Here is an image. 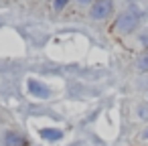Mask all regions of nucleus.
Here are the masks:
<instances>
[{"mask_svg":"<svg viewBox=\"0 0 148 146\" xmlns=\"http://www.w3.org/2000/svg\"><path fill=\"white\" fill-rule=\"evenodd\" d=\"M67 2H69V0H55V8H59V10H61Z\"/></svg>","mask_w":148,"mask_h":146,"instance_id":"obj_7","label":"nucleus"},{"mask_svg":"<svg viewBox=\"0 0 148 146\" xmlns=\"http://www.w3.org/2000/svg\"><path fill=\"white\" fill-rule=\"evenodd\" d=\"M138 65H140L142 69H148V53H144V55L140 57V61H138Z\"/></svg>","mask_w":148,"mask_h":146,"instance_id":"obj_6","label":"nucleus"},{"mask_svg":"<svg viewBox=\"0 0 148 146\" xmlns=\"http://www.w3.org/2000/svg\"><path fill=\"white\" fill-rule=\"evenodd\" d=\"M43 136H45V138H51V140H57V138H61V132H49V130H43Z\"/></svg>","mask_w":148,"mask_h":146,"instance_id":"obj_5","label":"nucleus"},{"mask_svg":"<svg viewBox=\"0 0 148 146\" xmlns=\"http://www.w3.org/2000/svg\"><path fill=\"white\" fill-rule=\"evenodd\" d=\"M142 136H144V138H148V130H146V132H144V134H142Z\"/></svg>","mask_w":148,"mask_h":146,"instance_id":"obj_9","label":"nucleus"},{"mask_svg":"<svg viewBox=\"0 0 148 146\" xmlns=\"http://www.w3.org/2000/svg\"><path fill=\"white\" fill-rule=\"evenodd\" d=\"M112 12V0H95L91 4V16L93 19H106Z\"/></svg>","mask_w":148,"mask_h":146,"instance_id":"obj_1","label":"nucleus"},{"mask_svg":"<svg viewBox=\"0 0 148 146\" xmlns=\"http://www.w3.org/2000/svg\"><path fill=\"white\" fill-rule=\"evenodd\" d=\"M29 91H31L35 97H41V99L49 97V87L43 85V83L37 81V79H31V81H29Z\"/></svg>","mask_w":148,"mask_h":146,"instance_id":"obj_3","label":"nucleus"},{"mask_svg":"<svg viewBox=\"0 0 148 146\" xmlns=\"http://www.w3.org/2000/svg\"><path fill=\"white\" fill-rule=\"evenodd\" d=\"M136 25H138V16L134 12H124L118 19V29L124 31V33H130L132 29H136Z\"/></svg>","mask_w":148,"mask_h":146,"instance_id":"obj_2","label":"nucleus"},{"mask_svg":"<svg viewBox=\"0 0 148 146\" xmlns=\"http://www.w3.org/2000/svg\"><path fill=\"white\" fill-rule=\"evenodd\" d=\"M79 2H81V4H87V2H91V0H79Z\"/></svg>","mask_w":148,"mask_h":146,"instance_id":"obj_8","label":"nucleus"},{"mask_svg":"<svg viewBox=\"0 0 148 146\" xmlns=\"http://www.w3.org/2000/svg\"><path fill=\"white\" fill-rule=\"evenodd\" d=\"M4 142H6V146H21V136H18L16 132L8 130V132L4 134Z\"/></svg>","mask_w":148,"mask_h":146,"instance_id":"obj_4","label":"nucleus"}]
</instances>
